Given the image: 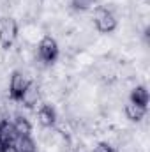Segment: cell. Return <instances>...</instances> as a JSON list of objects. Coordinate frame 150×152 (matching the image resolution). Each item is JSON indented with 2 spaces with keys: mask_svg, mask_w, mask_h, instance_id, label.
I'll return each instance as SVG.
<instances>
[{
  "mask_svg": "<svg viewBox=\"0 0 150 152\" xmlns=\"http://www.w3.org/2000/svg\"><path fill=\"white\" fill-rule=\"evenodd\" d=\"M94 23H95V28L101 32V34H111L117 30L118 27V20H117V14L110 11V7H104V5H99L95 11H94V16H92Z\"/></svg>",
  "mask_w": 150,
  "mask_h": 152,
  "instance_id": "6da1fadb",
  "label": "cell"
},
{
  "mask_svg": "<svg viewBox=\"0 0 150 152\" xmlns=\"http://www.w3.org/2000/svg\"><path fill=\"white\" fill-rule=\"evenodd\" d=\"M37 48V58L42 60L46 66L53 64L57 58H58V53H60V48H58V42L53 36H44V37L39 41Z\"/></svg>",
  "mask_w": 150,
  "mask_h": 152,
  "instance_id": "7a4b0ae2",
  "label": "cell"
},
{
  "mask_svg": "<svg viewBox=\"0 0 150 152\" xmlns=\"http://www.w3.org/2000/svg\"><path fill=\"white\" fill-rule=\"evenodd\" d=\"M18 37V23L11 16H0V46L9 50Z\"/></svg>",
  "mask_w": 150,
  "mask_h": 152,
  "instance_id": "3957f363",
  "label": "cell"
},
{
  "mask_svg": "<svg viewBox=\"0 0 150 152\" xmlns=\"http://www.w3.org/2000/svg\"><path fill=\"white\" fill-rule=\"evenodd\" d=\"M30 81H32L30 76L27 75L25 71H20V69L12 71L11 80H9V96H11V99L12 101H20L21 94L25 92V88L28 87Z\"/></svg>",
  "mask_w": 150,
  "mask_h": 152,
  "instance_id": "277c9868",
  "label": "cell"
},
{
  "mask_svg": "<svg viewBox=\"0 0 150 152\" xmlns=\"http://www.w3.org/2000/svg\"><path fill=\"white\" fill-rule=\"evenodd\" d=\"M42 99V87L39 85L37 81H30L28 87L25 88V92L21 94V99L20 103L25 106V108H34L37 106Z\"/></svg>",
  "mask_w": 150,
  "mask_h": 152,
  "instance_id": "5b68a950",
  "label": "cell"
},
{
  "mask_svg": "<svg viewBox=\"0 0 150 152\" xmlns=\"http://www.w3.org/2000/svg\"><path fill=\"white\" fill-rule=\"evenodd\" d=\"M37 120L42 127H55V124L58 120V113H57V110L51 104L44 103V104L39 106L37 110Z\"/></svg>",
  "mask_w": 150,
  "mask_h": 152,
  "instance_id": "8992f818",
  "label": "cell"
},
{
  "mask_svg": "<svg viewBox=\"0 0 150 152\" xmlns=\"http://www.w3.org/2000/svg\"><path fill=\"white\" fill-rule=\"evenodd\" d=\"M124 112L125 117L131 120V122H141L147 115V106H141V104H136L133 101H127V104L124 106Z\"/></svg>",
  "mask_w": 150,
  "mask_h": 152,
  "instance_id": "52a82bcc",
  "label": "cell"
},
{
  "mask_svg": "<svg viewBox=\"0 0 150 152\" xmlns=\"http://www.w3.org/2000/svg\"><path fill=\"white\" fill-rule=\"evenodd\" d=\"M16 136H18V133H16L12 122L4 120V122L0 124V142H2L4 145H12L14 140H16Z\"/></svg>",
  "mask_w": 150,
  "mask_h": 152,
  "instance_id": "ba28073f",
  "label": "cell"
},
{
  "mask_svg": "<svg viewBox=\"0 0 150 152\" xmlns=\"http://www.w3.org/2000/svg\"><path fill=\"white\" fill-rule=\"evenodd\" d=\"M129 101L136 103V104H141V106H147L149 104V90L145 85H134L129 92Z\"/></svg>",
  "mask_w": 150,
  "mask_h": 152,
  "instance_id": "9c48e42d",
  "label": "cell"
},
{
  "mask_svg": "<svg viewBox=\"0 0 150 152\" xmlns=\"http://www.w3.org/2000/svg\"><path fill=\"white\" fill-rule=\"evenodd\" d=\"M12 145H14V149L18 152H37L36 142L28 134H18Z\"/></svg>",
  "mask_w": 150,
  "mask_h": 152,
  "instance_id": "30bf717a",
  "label": "cell"
},
{
  "mask_svg": "<svg viewBox=\"0 0 150 152\" xmlns=\"http://www.w3.org/2000/svg\"><path fill=\"white\" fill-rule=\"evenodd\" d=\"M12 126H14V129H16L18 134H28L30 136V133H32V124H30V120L23 113H14Z\"/></svg>",
  "mask_w": 150,
  "mask_h": 152,
  "instance_id": "8fae6325",
  "label": "cell"
},
{
  "mask_svg": "<svg viewBox=\"0 0 150 152\" xmlns=\"http://www.w3.org/2000/svg\"><path fill=\"white\" fill-rule=\"evenodd\" d=\"M92 4H94V0H71V5L74 7L76 11H79V12L88 11L92 7Z\"/></svg>",
  "mask_w": 150,
  "mask_h": 152,
  "instance_id": "7c38bea8",
  "label": "cell"
},
{
  "mask_svg": "<svg viewBox=\"0 0 150 152\" xmlns=\"http://www.w3.org/2000/svg\"><path fill=\"white\" fill-rule=\"evenodd\" d=\"M92 152H117V151H115V147L110 145L108 142H99V143L94 147V151Z\"/></svg>",
  "mask_w": 150,
  "mask_h": 152,
  "instance_id": "4fadbf2b",
  "label": "cell"
},
{
  "mask_svg": "<svg viewBox=\"0 0 150 152\" xmlns=\"http://www.w3.org/2000/svg\"><path fill=\"white\" fill-rule=\"evenodd\" d=\"M4 120H7V113H5V108H4V104L0 103V124H2Z\"/></svg>",
  "mask_w": 150,
  "mask_h": 152,
  "instance_id": "5bb4252c",
  "label": "cell"
},
{
  "mask_svg": "<svg viewBox=\"0 0 150 152\" xmlns=\"http://www.w3.org/2000/svg\"><path fill=\"white\" fill-rule=\"evenodd\" d=\"M0 152H18V151L14 149V145H4Z\"/></svg>",
  "mask_w": 150,
  "mask_h": 152,
  "instance_id": "9a60e30c",
  "label": "cell"
},
{
  "mask_svg": "<svg viewBox=\"0 0 150 152\" xmlns=\"http://www.w3.org/2000/svg\"><path fill=\"white\" fill-rule=\"evenodd\" d=\"M2 147H4V143H2V142H0V151H2Z\"/></svg>",
  "mask_w": 150,
  "mask_h": 152,
  "instance_id": "2e32d148",
  "label": "cell"
}]
</instances>
